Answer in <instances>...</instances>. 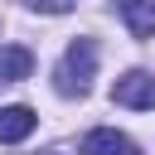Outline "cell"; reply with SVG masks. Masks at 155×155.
<instances>
[{
    "instance_id": "1",
    "label": "cell",
    "mask_w": 155,
    "mask_h": 155,
    "mask_svg": "<svg viewBox=\"0 0 155 155\" xmlns=\"http://www.w3.org/2000/svg\"><path fill=\"white\" fill-rule=\"evenodd\" d=\"M92 73H97V44L92 39H73L68 53H63V68H58V82L53 87L63 97H82L87 82H92Z\"/></svg>"
},
{
    "instance_id": "2",
    "label": "cell",
    "mask_w": 155,
    "mask_h": 155,
    "mask_svg": "<svg viewBox=\"0 0 155 155\" xmlns=\"http://www.w3.org/2000/svg\"><path fill=\"white\" fill-rule=\"evenodd\" d=\"M111 102L131 111H155V78L150 73H126L111 82Z\"/></svg>"
},
{
    "instance_id": "3",
    "label": "cell",
    "mask_w": 155,
    "mask_h": 155,
    "mask_svg": "<svg viewBox=\"0 0 155 155\" xmlns=\"http://www.w3.org/2000/svg\"><path fill=\"white\" fill-rule=\"evenodd\" d=\"M78 155H140V145H136L131 136L111 131V126H97V131H87V136H82Z\"/></svg>"
},
{
    "instance_id": "4",
    "label": "cell",
    "mask_w": 155,
    "mask_h": 155,
    "mask_svg": "<svg viewBox=\"0 0 155 155\" xmlns=\"http://www.w3.org/2000/svg\"><path fill=\"white\" fill-rule=\"evenodd\" d=\"M39 126V116L29 111V107H0V145H15V140H24L29 131Z\"/></svg>"
},
{
    "instance_id": "5",
    "label": "cell",
    "mask_w": 155,
    "mask_h": 155,
    "mask_svg": "<svg viewBox=\"0 0 155 155\" xmlns=\"http://www.w3.org/2000/svg\"><path fill=\"white\" fill-rule=\"evenodd\" d=\"M34 73V53L24 44H5L0 48V82H24Z\"/></svg>"
},
{
    "instance_id": "6",
    "label": "cell",
    "mask_w": 155,
    "mask_h": 155,
    "mask_svg": "<svg viewBox=\"0 0 155 155\" xmlns=\"http://www.w3.org/2000/svg\"><path fill=\"white\" fill-rule=\"evenodd\" d=\"M121 19L136 39H150L155 34V0H121Z\"/></svg>"
},
{
    "instance_id": "7",
    "label": "cell",
    "mask_w": 155,
    "mask_h": 155,
    "mask_svg": "<svg viewBox=\"0 0 155 155\" xmlns=\"http://www.w3.org/2000/svg\"><path fill=\"white\" fill-rule=\"evenodd\" d=\"M34 10H48V15H63V10H73V0H29Z\"/></svg>"
}]
</instances>
